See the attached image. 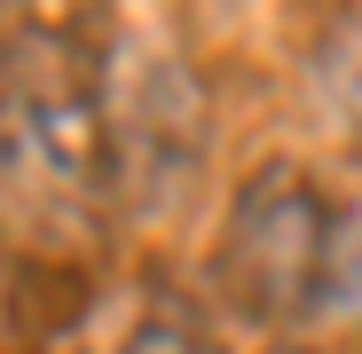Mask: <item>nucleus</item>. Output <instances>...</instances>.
Here are the masks:
<instances>
[{"mask_svg":"<svg viewBox=\"0 0 362 354\" xmlns=\"http://www.w3.org/2000/svg\"><path fill=\"white\" fill-rule=\"evenodd\" d=\"M110 197L103 79L47 24H0V228L32 252H79Z\"/></svg>","mask_w":362,"mask_h":354,"instance_id":"nucleus-1","label":"nucleus"},{"mask_svg":"<svg viewBox=\"0 0 362 354\" xmlns=\"http://www.w3.org/2000/svg\"><path fill=\"white\" fill-rule=\"evenodd\" d=\"M103 126H110V189L134 220H173L205 182L213 118L205 87L150 0H127V16L103 55Z\"/></svg>","mask_w":362,"mask_h":354,"instance_id":"nucleus-2","label":"nucleus"},{"mask_svg":"<svg viewBox=\"0 0 362 354\" xmlns=\"http://www.w3.org/2000/svg\"><path fill=\"white\" fill-rule=\"evenodd\" d=\"M331 244H339V220L323 213V197L291 165H260L236 189V213L213 252V283L236 315L291 323L331 291Z\"/></svg>","mask_w":362,"mask_h":354,"instance_id":"nucleus-3","label":"nucleus"},{"mask_svg":"<svg viewBox=\"0 0 362 354\" xmlns=\"http://www.w3.org/2000/svg\"><path fill=\"white\" fill-rule=\"evenodd\" d=\"M127 354H205V338L189 331V315H142L134 323V338H127Z\"/></svg>","mask_w":362,"mask_h":354,"instance_id":"nucleus-4","label":"nucleus"},{"mask_svg":"<svg viewBox=\"0 0 362 354\" xmlns=\"http://www.w3.org/2000/svg\"><path fill=\"white\" fill-rule=\"evenodd\" d=\"M331 79H339V95H346V102L362 110V32H354V40H346V47L331 55Z\"/></svg>","mask_w":362,"mask_h":354,"instance_id":"nucleus-5","label":"nucleus"},{"mask_svg":"<svg viewBox=\"0 0 362 354\" xmlns=\"http://www.w3.org/2000/svg\"><path fill=\"white\" fill-rule=\"evenodd\" d=\"M268 354H308V346H268Z\"/></svg>","mask_w":362,"mask_h":354,"instance_id":"nucleus-6","label":"nucleus"},{"mask_svg":"<svg viewBox=\"0 0 362 354\" xmlns=\"http://www.w3.org/2000/svg\"><path fill=\"white\" fill-rule=\"evenodd\" d=\"M0 300H8V291H0Z\"/></svg>","mask_w":362,"mask_h":354,"instance_id":"nucleus-7","label":"nucleus"}]
</instances>
